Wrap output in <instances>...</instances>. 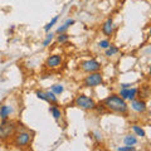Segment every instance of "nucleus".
<instances>
[{
  "label": "nucleus",
  "instance_id": "15",
  "mask_svg": "<svg viewBox=\"0 0 151 151\" xmlns=\"http://www.w3.org/2000/svg\"><path fill=\"white\" fill-rule=\"evenodd\" d=\"M45 97H47V101L45 102H48L49 105H58V96L54 93V92H52L50 89H48V91H45Z\"/></svg>",
  "mask_w": 151,
  "mask_h": 151
},
{
  "label": "nucleus",
  "instance_id": "2",
  "mask_svg": "<svg viewBox=\"0 0 151 151\" xmlns=\"http://www.w3.org/2000/svg\"><path fill=\"white\" fill-rule=\"evenodd\" d=\"M32 142H33V132L25 129V127H23V129L19 127L15 135L12 139V145L15 149H20V150L29 149Z\"/></svg>",
  "mask_w": 151,
  "mask_h": 151
},
{
  "label": "nucleus",
  "instance_id": "23",
  "mask_svg": "<svg viewBox=\"0 0 151 151\" xmlns=\"http://www.w3.org/2000/svg\"><path fill=\"white\" fill-rule=\"evenodd\" d=\"M93 111H96L97 113H105V112H107L106 107H105V105H103L102 102L96 103V106H94V110Z\"/></svg>",
  "mask_w": 151,
  "mask_h": 151
},
{
  "label": "nucleus",
  "instance_id": "20",
  "mask_svg": "<svg viewBox=\"0 0 151 151\" xmlns=\"http://www.w3.org/2000/svg\"><path fill=\"white\" fill-rule=\"evenodd\" d=\"M55 40H57V43H59V44H65V43H68V40H69V34H68V33H60V34H57Z\"/></svg>",
  "mask_w": 151,
  "mask_h": 151
},
{
  "label": "nucleus",
  "instance_id": "1",
  "mask_svg": "<svg viewBox=\"0 0 151 151\" xmlns=\"http://www.w3.org/2000/svg\"><path fill=\"white\" fill-rule=\"evenodd\" d=\"M102 103L105 105L107 112L117 113L121 116H126L130 111V105L124 100L119 93H111L110 96H107L105 100L102 101Z\"/></svg>",
  "mask_w": 151,
  "mask_h": 151
},
{
  "label": "nucleus",
  "instance_id": "30",
  "mask_svg": "<svg viewBox=\"0 0 151 151\" xmlns=\"http://www.w3.org/2000/svg\"><path fill=\"white\" fill-rule=\"evenodd\" d=\"M149 35L151 37V28H150V29H149Z\"/></svg>",
  "mask_w": 151,
  "mask_h": 151
},
{
  "label": "nucleus",
  "instance_id": "7",
  "mask_svg": "<svg viewBox=\"0 0 151 151\" xmlns=\"http://www.w3.org/2000/svg\"><path fill=\"white\" fill-rule=\"evenodd\" d=\"M62 64H63V57L60 54H50L44 62L47 69H57Z\"/></svg>",
  "mask_w": 151,
  "mask_h": 151
},
{
  "label": "nucleus",
  "instance_id": "26",
  "mask_svg": "<svg viewBox=\"0 0 151 151\" xmlns=\"http://www.w3.org/2000/svg\"><path fill=\"white\" fill-rule=\"evenodd\" d=\"M93 139L94 140H96V142H101V141H102V134H101V132L100 131H94L93 132Z\"/></svg>",
  "mask_w": 151,
  "mask_h": 151
},
{
  "label": "nucleus",
  "instance_id": "12",
  "mask_svg": "<svg viewBox=\"0 0 151 151\" xmlns=\"http://www.w3.org/2000/svg\"><path fill=\"white\" fill-rule=\"evenodd\" d=\"M74 23H76L74 19H72V18L67 19V20H65L62 25H59V27L55 29V35H57V34H60V33H67V30L74 24Z\"/></svg>",
  "mask_w": 151,
  "mask_h": 151
},
{
  "label": "nucleus",
  "instance_id": "16",
  "mask_svg": "<svg viewBox=\"0 0 151 151\" xmlns=\"http://www.w3.org/2000/svg\"><path fill=\"white\" fill-rule=\"evenodd\" d=\"M131 130H132V132L137 136V137H141V139H145L146 137V132H145V130L141 127L140 125H132L131 126Z\"/></svg>",
  "mask_w": 151,
  "mask_h": 151
},
{
  "label": "nucleus",
  "instance_id": "18",
  "mask_svg": "<svg viewBox=\"0 0 151 151\" xmlns=\"http://www.w3.org/2000/svg\"><path fill=\"white\" fill-rule=\"evenodd\" d=\"M50 91L54 92L57 96H60V94L64 92V86L62 83H54V84H52L50 86Z\"/></svg>",
  "mask_w": 151,
  "mask_h": 151
},
{
  "label": "nucleus",
  "instance_id": "14",
  "mask_svg": "<svg viewBox=\"0 0 151 151\" xmlns=\"http://www.w3.org/2000/svg\"><path fill=\"white\" fill-rule=\"evenodd\" d=\"M139 142V139L135 134H127L124 137V144L129 145V146H136Z\"/></svg>",
  "mask_w": 151,
  "mask_h": 151
},
{
  "label": "nucleus",
  "instance_id": "9",
  "mask_svg": "<svg viewBox=\"0 0 151 151\" xmlns=\"http://www.w3.org/2000/svg\"><path fill=\"white\" fill-rule=\"evenodd\" d=\"M119 94L126 101H132L134 98L139 96V88L137 87H130V88H120Z\"/></svg>",
  "mask_w": 151,
  "mask_h": 151
},
{
  "label": "nucleus",
  "instance_id": "22",
  "mask_svg": "<svg viewBox=\"0 0 151 151\" xmlns=\"http://www.w3.org/2000/svg\"><path fill=\"white\" fill-rule=\"evenodd\" d=\"M97 45H98V48H100V49L105 50V49H107L108 47L111 45V42H110V39H107V38H106V39H101L100 42H98Z\"/></svg>",
  "mask_w": 151,
  "mask_h": 151
},
{
  "label": "nucleus",
  "instance_id": "3",
  "mask_svg": "<svg viewBox=\"0 0 151 151\" xmlns=\"http://www.w3.org/2000/svg\"><path fill=\"white\" fill-rule=\"evenodd\" d=\"M19 124L12 119L0 120V142H8L12 141L13 136L19 129Z\"/></svg>",
  "mask_w": 151,
  "mask_h": 151
},
{
  "label": "nucleus",
  "instance_id": "25",
  "mask_svg": "<svg viewBox=\"0 0 151 151\" xmlns=\"http://www.w3.org/2000/svg\"><path fill=\"white\" fill-rule=\"evenodd\" d=\"M117 151H135L136 147L135 146H129V145H125V146H119V147H116Z\"/></svg>",
  "mask_w": 151,
  "mask_h": 151
},
{
  "label": "nucleus",
  "instance_id": "28",
  "mask_svg": "<svg viewBox=\"0 0 151 151\" xmlns=\"http://www.w3.org/2000/svg\"><path fill=\"white\" fill-rule=\"evenodd\" d=\"M14 30H15V25H12L10 28H9V34H13Z\"/></svg>",
  "mask_w": 151,
  "mask_h": 151
},
{
  "label": "nucleus",
  "instance_id": "8",
  "mask_svg": "<svg viewBox=\"0 0 151 151\" xmlns=\"http://www.w3.org/2000/svg\"><path fill=\"white\" fill-rule=\"evenodd\" d=\"M130 108L134 112L136 113H140V115H142L147 111V103L144 98H134L132 101H130Z\"/></svg>",
  "mask_w": 151,
  "mask_h": 151
},
{
  "label": "nucleus",
  "instance_id": "6",
  "mask_svg": "<svg viewBox=\"0 0 151 151\" xmlns=\"http://www.w3.org/2000/svg\"><path fill=\"white\" fill-rule=\"evenodd\" d=\"M79 68H81L84 73H93V72L101 70L102 64H101V62H98L97 59H86L79 63Z\"/></svg>",
  "mask_w": 151,
  "mask_h": 151
},
{
  "label": "nucleus",
  "instance_id": "10",
  "mask_svg": "<svg viewBox=\"0 0 151 151\" xmlns=\"http://www.w3.org/2000/svg\"><path fill=\"white\" fill-rule=\"evenodd\" d=\"M101 32L103 33V35H106L107 38H110L115 33V23H113V19L112 18H107L101 27Z\"/></svg>",
  "mask_w": 151,
  "mask_h": 151
},
{
  "label": "nucleus",
  "instance_id": "27",
  "mask_svg": "<svg viewBox=\"0 0 151 151\" xmlns=\"http://www.w3.org/2000/svg\"><path fill=\"white\" fill-rule=\"evenodd\" d=\"M134 84L132 83H121L120 84V88H130V87H132Z\"/></svg>",
  "mask_w": 151,
  "mask_h": 151
},
{
  "label": "nucleus",
  "instance_id": "11",
  "mask_svg": "<svg viewBox=\"0 0 151 151\" xmlns=\"http://www.w3.org/2000/svg\"><path fill=\"white\" fill-rule=\"evenodd\" d=\"M14 113V108L10 105L3 103L0 105V120H6V119H12Z\"/></svg>",
  "mask_w": 151,
  "mask_h": 151
},
{
  "label": "nucleus",
  "instance_id": "19",
  "mask_svg": "<svg viewBox=\"0 0 151 151\" xmlns=\"http://www.w3.org/2000/svg\"><path fill=\"white\" fill-rule=\"evenodd\" d=\"M59 17H60V15H55L54 18H52V19H50V22H49V23H47V24L44 25V28H43L44 32H47V33L50 32L52 28H53V27L57 24V23H58V20H59Z\"/></svg>",
  "mask_w": 151,
  "mask_h": 151
},
{
  "label": "nucleus",
  "instance_id": "5",
  "mask_svg": "<svg viewBox=\"0 0 151 151\" xmlns=\"http://www.w3.org/2000/svg\"><path fill=\"white\" fill-rule=\"evenodd\" d=\"M101 84H103V74L101 73V70L93 73H87V76L82 81V86L86 88H96L101 86Z\"/></svg>",
  "mask_w": 151,
  "mask_h": 151
},
{
  "label": "nucleus",
  "instance_id": "21",
  "mask_svg": "<svg viewBox=\"0 0 151 151\" xmlns=\"http://www.w3.org/2000/svg\"><path fill=\"white\" fill-rule=\"evenodd\" d=\"M54 35H55V33L48 32V34L45 35L44 40H43V47H44V48H47V47H49V45H50V43L54 40Z\"/></svg>",
  "mask_w": 151,
  "mask_h": 151
},
{
  "label": "nucleus",
  "instance_id": "17",
  "mask_svg": "<svg viewBox=\"0 0 151 151\" xmlns=\"http://www.w3.org/2000/svg\"><path fill=\"white\" fill-rule=\"evenodd\" d=\"M119 52H120L119 47H116V45L111 44L107 49H105V55L107 57V58H111V57H115L117 53H119Z\"/></svg>",
  "mask_w": 151,
  "mask_h": 151
},
{
  "label": "nucleus",
  "instance_id": "29",
  "mask_svg": "<svg viewBox=\"0 0 151 151\" xmlns=\"http://www.w3.org/2000/svg\"><path fill=\"white\" fill-rule=\"evenodd\" d=\"M149 74H150V77H151V65L149 67Z\"/></svg>",
  "mask_w": 151,
  "mask_h": 151
},
{
  "label": "nucleus",
  "instance_id": "4",
  "mask_svg": "<svg viewBox=\"0 0 151 151\" xmlns=\"http://www.w3.org/2000/svg\"><path fill=\"white\" fill-rule=\"evenodd\" d=\"M96 103L97 102L94 101L91 96H87V94H84V93H79L73 101V105L83 111H93Z\"/></svg>",
  "mask_w": 151,
  "mask_h": 151
},
{
  "label": "nucleus",
  "instance_id": "13",
  "mask_svg": "<svg viewBox=\"0 0 151 151\" xmlns=\"http://www.w3.org/2000/svg\"><path fill=\"white\" fill-rule=\"evenodd\" d=\"M49 113L55 121H59L63 116V112H62V110H60V107L58 105H50L49 106Z\"/></svg>",
  "mask_w": 151,
  "mask_h": 151
},
{
  "label": "nucleus",
  "instance_id": "24",
  "mask_svg": "<svg viewBox=\"0 0 151 151\" xmlns=\"http://www.w3.org/2000/svg\"><path fill=\"white\" fill-rule=\"evenodd\" d=\"M35 96H37L38 100H40V101H47L45 91H43V89H37V91H35Z\"/></svg>",
  "mask_w": 151,
  "mask_h": 151
}]
</instances>
